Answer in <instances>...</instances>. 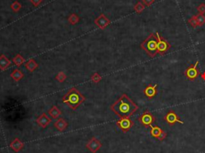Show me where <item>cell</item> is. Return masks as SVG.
I'll return each instance as SVG.
<instances>
[{"instance_id":"cell-1","label":"cell","mask_w":205,"mask_h":153,"mask_svg":"<svg viewBox=\"0 0 205 153\" xmlns=\"http://www.w3.org/2000/svg\"><path fill=\"white\" fill-rule=\"evenodd\" d=\"M111 109L119 118H130L139 109V107L128 96V95L124 94L111 105Z\"/></svg>"},{"instance_id":"cell-2","label":"cell","mask_w":205,"mask_h":153,"mask_svg":"<svg viewBox=\"0 0 205 153\" xmlns=\"http://www.w3.org/2000/svg\"><path fill=\"white\" fill-rule=\"evenodd\" d=\"M85 97L78 91L76 88H73L63 97V102L68 105L72 109H76L84 101Z\"/></svg>"},{"instance_id":"cell-3","label":"cell","mask_w":205,"mask_h":153,"mask_svg":"<svg viewBox=\"0 0 205 153\" xmlns=\"http://www.w3.org/2000/svg\"><path fill=\"white\" fill-rule=\"evenodd\" d=\"M140 47L144 50L151 58H154L158 54L157 50V37L156 34L151 33L149 36L140 44Z\"/></svg>"},{"instance_id":"cell-4","label":"cell","mask_w":205,"mask_h":153,"mask_svg":"<svg viewBox=\"0 0 205 153\" xmlns=\"http://www.w3.org/2000/svg\"><path fill=\"white\" fill-rule=\"evenodd\" d=\"M157 37V50H158V54L160 55H163L164 54L168 52L169 49L172 47V45L168 43L166 40H164L162 36L159 34V32H156Z\"/></svg>"},{"instance_id":"cell-5","label":"cell","mask_w":205,"mask_h":153,"mask_svg":"<svg viewBox=\"0 0 205 153\" xmlns=\"http://www.w3.org/2000/svg\"><path fill=\"white\" fill-rule=\"evenodd\" d=\"M139 121L144 127H151L152 123L155 121V118L149 111L146 110L143 113V115L139 118Z\"/></svg>"},{"instance_id":"cell-6","label":"cell","mask_w":205,"mask_h":153,"mask_svg":"<svg viewBox=\"0 0 205 153\" xmlns=\"http://www.w3.org/2000/svg\"><path fill=\"white\" fill-rule=\"evenodd\" d=\"M199 64V61H196V64L193 66H190L189 68H187L184 72L185 76L187 77V79L189 80H195L200 75V71L197 69V66Z\"/></svg>"},{"instance_id":"cell-7","label":"cell","mask_w":205,"mask_h":153,"mask_svg":"<svg viewBox=\"0 0 205 153\" xmlns=\"http://www.w3.org/2000/svg\"><path fill=\"white\" fill-rule=\"evenodd\" d=\"M116 124L124 132H128L133 127L134 122L130 118H120L116 122Z\"/></svg>"},{"instance_id":"cell-8","label":"cell","mask_w":205,"mask_h":153,"mask_svg":"<svg viewBox=\"0 0 205 153\" xmlns=\"http://www.w3.org/2000/svg\"><path fill=\"white\" fill-rule=\"evenodd\" d=\"M164 120L168 123L169 125H174L176 123H179L180 124H183V121L179 120V118L178 117L176 113L174 111H172V110H170L169 112L167 113V115L164 116Z\"/></svg>"},{"instance_id":"cell-9","label":"cell","mask_w":205,"mask_h":153,"mask_svg":"<svg viewBox=\"0 0 205 153\" xmlns=\"http://www.w3.org/2000/svg\"><path fill=\"white\" fill-rule=\"evenodd\" d=\"M87 148H88L92 153H96L99 149L101 148L102 144L99 140H97L96 138L93 137L91 140L89 141L86 144Z\"/></svg>"},{"instance_id":"cell-10","label":"cell","mask_w":205,"mask_h":153,"mask_svg":"<svg viewBox=\"0 0 205 153\" xmlns=\"http://www.w3.org/2000/svg\"><path fill=\"white\" fill-rule=\"evenodd\" d=\"M95 23L99 26L100 29H105L108 25L111 23V21L108 19L106 16H104V14H101L99 17H98L95 20Z\"/></svg>"},{"instance_id":"cell-11","label":"cell","mask_w":205,"mask_h":153,"mask_svg":"<svg viewBox=\"0 0 205 153\" xmlns=\"http://www.w3.org/2000/svg\"><path fill=\"white\" fill-rule=\"evenodd\" d=\"M157 87H158V84H157V83H155L154 85H153V84L148 85V87L144 89V91H143L146 96L149 99L154 98V97L157 95V92H158Z\"/></svg>"},{"instance_id":"cell-12","label":"cell","mask_w":205,"mask_h":153,"mask_svg":"<svg viewBox=\"0 0 205 153\" xmlns=\"http://www.w3.org/2000/svg\"><path fill=\"white\" fill-rule=\"evenodd\" d=\"M36 122L38 123V124L39 125L40 127H42L43 128H45V127L51 122V120L50 118H48V116H46V114L43 113L42 115L36 120Z\"/></svg>"},{"instance_id":"cell-13","label":"cell","mask_w":205,"mask_h":153,"mask_svg":"<svg viewBox=\"0 0 205 153\" xmlns=\"http://www.w3.org/2000/svg\"><path fill=\"white\" fill-rule=\"evenodd\" d=\"M10 147H11V148H12V150H14L15 152H18V151H19L21 149L23 148L24 144H23L19 139L16 138V139H15V140L10 144Z\"/></svg>"},{"instance_id":"cell-14","label":"cell","mask_w":205,"mask_h":153,"mask_svg":"<svg viewBox=\"0 0 205 153\" xmlns=\"http://www.w3.org/2000/svg\"><path fill=\"white\" fill-rule=\"evenodd\" d=\"M11 64V60L7 59L6 55H0V69H1V71H5L6 69H7Z\"/></svg>"},{"instance_id":"cell-15","label":"cell","mask_w":205,"mask_h":153,"mask_svg":"<svg viewBox=\"0 0 205 153\" xmlns=\"http://www.w3.org/2000/svg\"><path fill=\"white\" fill-rule=\"evenodd\" d=\"M54 126L60 131H63L67 127V123L63 119L60 118L58 119L57 120L55 121V123H54Z\"/></svg>"},{"instance_id":"cell-16","label":"cell","mask_w":205,"mask_h":153,"mask_svg":"<svg viewBox=\"0 0 205 153\" xmlns=\"http://www.w3.org/2000/svg\"><path fill=\"white\" fill-rule=\"evenodd\" d=\"M25 66H26V68H27V71L32 72V71H34L36 70L39 65H38L37 63H36V62L33 59H29L28 61L26 63Z\"/></svg>"},{"instance_id":"cell-17","label":"cell","mask_w":205,"mask_h":153,"mask_svg":"<svg viewBox=\"0 0 205 153\" xmlns=\"http://www.w3.org/2000/svg\"><path fill=\"white\" fill-rule=\"evenodd\" d=\"M151 131H150V133H151V136H152V137L154 138H158L159 136H160V134L163 132V130H162V128H160L159 127H158V126H151Z\"/></svg>"},{"instance_id":"cell-18","label":"cell","mask_w":205,"mask_h":153,"mask_svg":"<svg viewBox=\"0 0 205 153\" xmlns=\"http://www.w3.org/2000/svg\"><path fill=\"white\" fill-rule=\"evenodd\" d=\"M48 114L51 116V118L58 119L62 115V112H61V111H60V109L56 106H53L48 112Z\"/></svg>"},{"instance_id":"cell-19","label":"cell","mask_w":205,"mask_h":153,"mask_svg":"<svg viewBox=\"0 0 205 153\" xmlns=\"http://www.w3.org/2000/svg\"><path fill=\"white\" fill-rule=\"evenodd\" d=\"M23 76H24V75L22 74V71L20 70H19V69L14 70L13 72L11 74V78H12L15 81H16V82H18L20 79H22V78H23Z\"/></svg>"},{"instance_id":"cell-20","label":"cell","mask_w":205,"mask_h":153,"mask_svg":"<svg viewBox=\"0 0 205 153\" xmlns=\"http://www.w3.org/2000/svg\"><path fill=\"white\" fill-rule=\"evenodd\" d=\"M13 63L14 64H15L17 67H20V66L22 65V64H24L25 63V59L21 55H17L15 58L13 59Z\"/></svg>"},{"instance_id":"cell-21","label":"cell","mask_w":205,"mask_h":153,"mask_svg":"<svg viewBox=\"0 0 205 153\" xmlns=\"http://www.w3.org/2000/svg\"><path fill=\"white\" fill-rule=\"evenodd\" d=\"M144 9H145V6L143 5V3L142 2H138L136 3V5L134 7L135 11L137 14L142 13Z\"/></svg>"},{"instance_id":"cell-22","label":"cell","mask_w":205,"mask_h":153,"mask_svg":"<svg viewBox=\"0 0 205 153\" xmlns=\"http://www.w3.org/2000/svg\"><path fill=\"white\" fill-rule=\"evenodd\" d=\"M68 21L69 23L72 25L76 24L79 21H80V18L78 17L77 15H75V14H72L70 16V17L68 18Z\"/></svg>"},{"instance_id":"cell-23","label":"cell","mask_w":205,"mask_h":153,"mask_svg":"<svg viewBox=\"0 0 205 153\" xmlns=\"http://www.w3.org/2000/svg\"><path fill=\"white\" fill-rule=\"evenodd\" d=\"M196 19H197V22H198L199 26H203L205 23V16L202 14H197L196 15Z\"/></svg>"},{"instance_id":"cell-24","label":"cell","mask_w":205,"mask_h":153,"mask_svg":"<svg viewBox=\"0 0 205 153\" xmlns=\"http://www.w3.org/2000/svg\"><path fill=\"white\" fill-rule=\"evenodd\" d=\"M66 78H67V75H65V73L63 72V71L59 72L57 75H56V76H55L56 80L59 81L60 83H63V82H64L65 79H66Z\"/></svg>"},{"instance_id":"cell-25","label":"cell","mask_w":205,"mask_h":153,"mask_svg":"<svg viewBox=\"0 0 205 153\" xmlns=\"http://www.w3.org/2000/svg\"><path fill=\"white\" fill-rule=\"evenodd\" d=\"M188 23H189L192 27H194V28L199 26L198 22H197V19H196V16H193L192 18H190L189 19H188Z\"/></svg>"},{"instance_id":"cell-26","label":"cell","mask_w":205,"mask_h":153,"mask_svg":"<svg viewBox=\"0 0 205 153\" xmlns=\"http://www.w3.org/2000/svg\"><path fill=\"white\" fill-rule=\"evenodd\" d=\"M101 79H102V77L100 76V75L98 74L97 72L94 73V74L92 75V76H91V81L95 83H99V81H101Z\"/></svg>"},{"instance_id":"cell-27","label":"cell","mask_w":205,"mask_h":153,"mask_svg":"<svg viewBox=\"0 0 205 153\" xmlns=\"http://www.w3.org/2000/svg\"><path fill=\"white\" fill-rule=\"evenodd\" d=\"M11 7L12 8V10H13L14 11H19L20 9H21V7H22V5L20 4L19 2L15 1V2H14L11 5Z\"/></svg>"},{"instance_id":"cell-28","label":"cell","mask_w":205,"mask_h":153,"mask_svg":"<svg viewBox=\"0 0 205 153\" xmlns=\"http://www.w3.org/2000/svg\"><path fill=\"white\" fill-rule=\"evenodd\" d=\"M197 11H198V12L200 14H202V15L205 14V4L204 3H201V4L198 7H197Z\"/></svg>"},{"instance_id":"cell-29","label":"cell","mask_w":205,"mask_h":153,"mask_svg":"<svg viewBox=\"0 0 205 153\" xmlns=\"http://www.w3.org/2000/svg\"><path fill=\"white\" fill-rule=\"evenodd\" d=\"M155 0H142V2L145 7H150L151 5L154 3Z\"/></svg>"},{"instance_id":"cell-30","label":"cell","mask_w":205,"mask_h":153,"mask_svg":"<svg viewBox=\"0 0 205 153\" xmlns=\"http://www.w3.org/2000/svg\"><path fill=\"white\" fill-rule=\"evenodd\" d=\"M167 136H168V133H167V132H165L164 131H163V132L160 134V136L157 138V140H159V141H163V140H164L166 137H167Z\"/></svg>"},{"instance_id":"cell-31","label":"cell","mask_w":205,"mask_h":153,"mask_svg":"<svg viewBox=\"0 0 205 153\" xmlns=\"http://www.w3.org/2000/svg\"><path fill=\"white\" fill-rule=\"evenodd\" d=\"M30 1L33 3L35 7H38V6L39 5L40 2H42L43 0H30Z\"/></svg>"},{"instance_id":"cell-32","label":"cell","mask_w":205,"mask_h":153,"mask_svg":"<svg viewBox=\"0 0 205 153\" xmlns=\"http://www.w3.org/2000/svg\"><path fill=\"white\" fill-rule=\"evenodd\" d=\"M200 76L201 78H202V79H203V81H205V71L203 73H202V74H200Z\"/></svg>"}]
</instances>
